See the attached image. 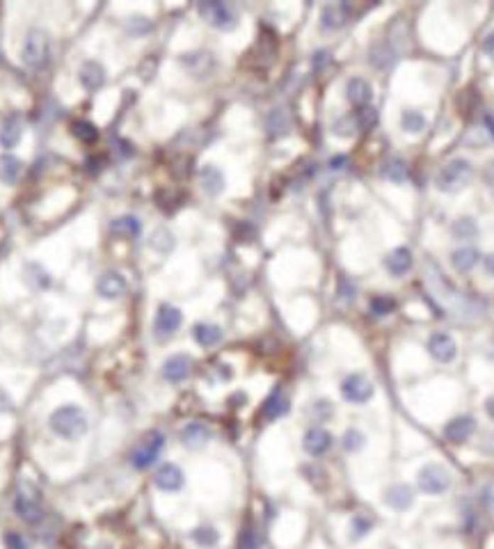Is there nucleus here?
Instances as JSON below:
<instances>
[{
  "label": "nucleus",
  "mask_w": 494,
  "mask_h": 549,
  "mask_svg": "<svg viewBox=\"0 0 494 549\" xmlns=\"http://www.w3.org/2000/svg\"><path fill=\"white\" fill-rule=\"evenodd\" d=\"M48 426L55 435L65 440H78L87 433L89 421L87 414L78 406H60L53 414L48 417Z\"/></svg>",
  "instance_id": "f257e3e1"
},
{
  "label": "nucleus",
  "mask_w": 494,
  "mask_h": 549,
  "mask_svg": "<svg viewBox=\"0 0 494 549\" xmlns=\"http://www.w3.org/2000/svg\"><path fill=\"white\" fill-rule=\"evenodd\" d=\"M428 271H430L428 286H430L432 295H435L441 305L453 309V312H462V314L469 312V309H476V305H473L465 293H458L456 288H453V284H449V279H446L444 273L437 271L432 263H428Z\"/></svg>",
  "instance_id": "f03ea898"
},
{
  "label": "nucleus",
  "mask_w": 494,
  "mask_h": 549,
  "mask_svg": "<svg viewBox=\"0 0 494 549\" xmlns=\"http://www.w3.org/2000/svg\"><path fill=\"white\" fill-rule=\"evenodd\" d=\"M473 177V165L467 158H453L449 161L444 168L437 172L435 185L439 192H458L471 181Z\"/></svg>",
  "instance_id": "7ed1b4c3"
},
{
  "label": "nucleus",
  "mask_w": 494,
  "mask_h": 549,
  "mask_svg": "<svg viewBox=\"0 0 494 549\" xmlns=\"http://www.w3.org/2000/svg\"><path fill=\"white\" fill-rule=\"evenodd\" d=\"M50 55V39L41 28H33L26 35L23 48H21V60L28 69H41L46 67Z\"/></svg>",
  "instance_id": "20e7f679"
},
{
  "label": "nucleus",
  "mask_w": 494,
  "mask_h": 549,
  "mask_svg": "<svg viewBox=\"0 0 494 549\" xmlns=\"http://www.w3.org/2000/svg\"><path fill=\"white\" fill-rule=\"evenodd\" d=\"M199 14L209 21L213 28L218 30H234L238 23V12L231 3H222V0H206L199 3Z\"/></svg>",
  "instance_id": "39448f33"
},
{
  "label": "nucleus",
  "mask_w": 494,
  "mask_h": 549,
  "mask_svg": "<svg viewBox=\"0 0 494 549\" xmlns=\"http://www.w3.org/2000/svg\"><path fill=\"white\" fill-rule=\"evenodd\" d=\"M165 447V437L158 430H149L144 437L140 440V444L136 447V451L131 453V462L136 469H149L153 462L158 460V455Z\"/></svg>",
  "instance_id": "423d86ee"
},
{
  "label": "nucleus",
  "mask_w": 494,
  "mask_h": 549,
  "mask_svg": "<svg viewBox=\"0 0 494 549\" xmlns=\"http://www.w3.org/2000/svg\"><path fill=\"white\" fill-rule=\"evenodd\" d=\"M419 488L424 490L426 494H444L451 488V474L446 467H441L437 462H430L424 464L419 472Z\"/></svg>",
  "instance_id": "0eeeda50"
},
{
  "label": "nucleus",
  "mask_w": 494,
  "mask_h": 549,
  "mask_svg": "<svg viewBox=\"0 0 494 549\" xmlns=\"http://www.w3.org/2000/svg\"><path fill=\"white\" fill-rule=\"evenodd\" d=\"M375 393V385L370 382L364 373H350V376L341 382V396L353 403V406H364Z\"/></svg>",
  "instance_id": "6e6552de"
},
{
  "label": "nucleus",
  "mask_w": 494,
  "mask_h": 549,
  "mask_svg": "<svg viewBox=\"0 0 494 549\" xmlns=\"http://www.w3.org/2000/svg\"><path fill=\"white\" fill-rule=\"evenodd\" d=\"M428 353L435 357L437 362H441V364H449V362L456 359L458 346H456V341H453L451 335H446V332H435V335L428 339Z\"/></svg>",
  "instance_id": "1a4fd4ad"
},
{
  "label": "nucleus",
  "mask_w": 494,
  "mask_h": 549,
  "mask_svg": "<svg viewBox=\"0 0 494 549\" xmlns=\"http://www.w3.org/2000/svg\"><path fill=\"white\" fill-rule=\"evenodd\" d=\"M190 373H192L190 355H183V353L172 355V357L165 359V364H163V378L170 380V382H183Z\"/></svg>",
  "instance_id": "9d476101"
},
{
  "label": "nucleus",
  "mask_w": 494,
  "mask_h": 549,
  "mask_svg": "<svg viewBox=\"0 0 494 549\" xmlns=\"http://www.w3.org/2000/svg\"><path fill=\"white\" fill-rule=\"evenodd\" d=\"M183 323L181 309L172 307V305H160L158 314H156V332L158 337H172Z\"/></svg>",
  "instance_id": "9b49d317"
},
{
  "label": "nucleus",
  "mask_w": 494,
  "mask_h": 549,
  "mask_svg": "<svg viewBox=\"0 0 494 549\" xmlns=\"http://www.w3.org/2000/svg\"><path fill=\"white\" fill-rule=\"evenodd\" d=\"M14 511L18 513L21 520H26V522H39L41 515H44L39 499L26 490H18V494L14 496Z\"/></svg>",
  "instance_id": "f8f14e48"
},
{
  "label": "nucleus",
  "mask_w": 494,
  "mask_h": 549,
  "mask_svg": "<svg viewBox=\"0 0 494 549\" xmlns=\"http://www.w3.org/2000/svg\"><path fill=\"white\" fill-rule=\"evenodd\" d=\"M302 447L309 455H314V458H318V455H323L329 451V447H332V435H329L325 428L321 426H314L309 428L304 433V440H302Z\"/></svg>",
  "instance_id": "ddd939ff"
},
{
  "label": "nucleus",
  "mask_w": 494,
  "mask_h": 549,
  "mask_svg": "<svg viewBox=\"0 0 494 549\" xmlns=\"http://www.w3.org/2000/svg\"><path fill=\"white\" fill-rule=\"evenodd\" d=\"M350 16H353V9H350L348 3L327 5V7H323V12H321V28L327 30V33H329V30H339V28H344L348 23Z\"/></svg>",
  "instance_id": "4468645a"
},
{
  "label": "nucleus",
  "mask_w": 494,
  "mask_h": 549,
  "mask_svg": "<svg viewBox=\"0 0 494 549\" xmlns=\"http://www.w3.org/2000/svg\"><path fill=\"white\" fill-rule=\"evenodd\" d=\"M97 291H99L101 298H106V300H117V298H121L124 293H126V279L115 271H108V273H103L99 277Z\"/></svg>",
  "instance_id": "2eb2a0df"
},
{
  "label": "nucleus",
  "mask_w": 494,
  "mask_h": 549,
  "mask_svg": "<svg viewBox=\"0 0 494 549\" xmlns=\"http://www.w3.org/2000/svg\"><path fill=\"white\" fill-rule=\"evenodd\" d=\"M153 481H156V485L163 492H177V490L183 488L185 476H183L181 467L168 462V464H160V469L156 472V479H153Z\"/></svg>",
  "instance_id": "dca6fc26"
},
{
  "label": "nucleus",
  "mask_w": 494,
  "mask_h": 549,
  "mask_svg": "<svg viewBox=\"0 0 494 549\" xmlns=\"http://www.w3.org/2000/svg\"><path fill=\"white\" fill-rule=\"evenodd\" d=\"M473 430H476V421L471 417H456L444 426V437L453 444H462L471 437Z\"/></svg>",
  "instance_id": "f3484780"
},
{
  "label": "nucleus",
  "mask_w": 494,
  "mask_h": 549,
  "mask_svg": "<svg viewBox=\"0 0 494 549\" xmlns=\"http://www.w3.org/2000/svg\"><path fill=\"white\" fill-rule=\"evenodd\" d=\"M412 263H415V259H412V252L407 247H396V250H391L385 256V268L394 277H403L405 273H410Z\"/></svg>",
  "instance_id": "a211bd4d"
},
{
  "label": "nucleus",
  "mask_w": 494,
  "mask_h": 549,
  "mask_svg": "<svg viewBox=\"0 0 494 549\" xmlns=\"http://www.w3.org/2000/svg\"><path fill=\"white\" fill-rule=\"evenodd\" d=\"M385 504L391 506L394 511H407V509H412V504H415V492H412L410 485L396 483V485H391V488H387Z\"/></svg>",
  "instance_id": "6ab92c4d"
},
{
  "label": "nucleus",
  "mask_w": 494,
  "mask_h": 549,
  "mask_svg": "<svg viewBox=\"0 0 494 549\" xmlns=\"http://www.w3.org/2000/svg\"><path fill=\"white\" fill-rule=\"evenodd\" d=\"M346 97L348 101L357 108H364L366 103H370V97H373V87L370 82L364 78H350L346 82Z\"/></svg>",
  "instance_id": "aec40b11"
},
{
  "label": "nucleus",
  "mask_w": 494,
  "mask_h": 549,
  "mask_svg": "<svg viewBox=\"0 0 494 549\" xmlns=\"http://www.w3.org/2000/svg\"><path fill=\"white\" fill-rule=\"evenodd\" d=\"M21 136H23V121H21L18 115L7 117L3 129H0V147L3 149H14Z\"/></svg>",
  "instance_id": "412c9836"
},
{
  "label": "nucleus",
  "mask_w": 494,
  "mask_h": 549,
  "mask_svg": "<svg viewBox=\"0 0 494 549\" xmlns=\"http://www.w3.org/2000/svg\"><path fill=\"white\" fill-rule=\"evenodd\" d=\"M23 172V163H21L12 153H3L0 156V181L5 185H14Z\"/></svg>",
  "instance_id": "4be33fe9"
},
{
  "label": "nucleus",
  "mask_w": 494,
  "mask_h": 549,
  "mask_svg": "<svg viewBox=\"0 0 494 549\" xmlns=\"http://www.w3.org/2000/svg\"><path fill=\"white\" fill-rule=\"evenodd\" d=\"M199 179H202V188L209 192L211 197L220 195L224 190V177L222 172L218 168H213V165H204L202 172H199Z\"/></svg>",
  "instance_id": "5701e85b"
},
{
  "label": "nucleus",
  "mask_w": 494,
  "mask_h": 549,
  "mask_svg": "<svg viewBox=\"0 0 494 549\" xmlns=\"http://www.w3.org/2000/svg\"><path fill=\"white\" fill-rule=\"evenodd\" d=\"M103 80H106V71H103V67L99 65V62H94V60H89V62H85L82 65V69H80V82L85 85L87 89H99L101 85H103Z\"/></svg>",
  "instance_id": "b1692460"
},
{
  "label": "nucleus",
  "mask_w": 494,
  "mask_h": 549,
  "mask_svg": "<svg viewBox=\"0 0 494 549\" xmlns=\"http://www.w3.org/2000/svg\"><path fill=\"white\" fill-rule=\"evenodd\" d=\"M181 440H183L185 447L197 449V447H204V444L211 440V430L206 428L204 423H188L181 433Z\"/></svg>",
  "instance_id": "393cba45"
},
{
  "label": "nucleus",
  "mask_w": 494,
  "mask_h": 549,
  "mask_svg": "<svg viewBox=\"0 0 494 549\" xmlns=\"http://www.w3.org/2000/svg\"><path fill=\"white\" fill-rule=\"evenodd\" d=\"M478 259H481V254L476 247H460V250L451 254V263L458 273H469L471 268L478 263Z\"/></svg>",
  "instance_id": "a878e982"
},
{
  "label": "nucleus",
  "mask_w": 494,
  "mask_h": 549,
  "mask_svg": "<svg viewBox=\"0 0 494 549\" xmlns=\"http://www.w3.org/2000/svg\"><path fill=\"white\" fill-rule=\"evenodd\" d=\"M192 337L199 346L211 348V346L220 344L222 341V330L218 325H211V323H199V325H194Z\"/></svg>",
  "instance_id": "bb28decb"
},
{
  "label": "nucleus",
  "mask_w": 494,
  "mask_h": 549,
  "mask_svg": "<svg viewBox=\"0 0 494 549\" xmlns=\"http://www.w3.org/2000/svg\"><path fill=\"white\" fill-rule=\"evenodd\" d=\"M286 410H288V401H286L284 393L277 389V391H273V396L265 401L263 417H265V419H277V417H282Z\"/></svg>",
  "instance_id": "cd10ccee"
},
{
  "label": "nucleus",
  "mask_w": 494,
  "mask_h": 549,
  "mask_svg": "<svg viewBox=\"0 0 494 549\" xmlns=\"http://www.w3.org/2000/svg\"><path fill=\"white\" fill-rule=\"evenodd\" d=\"M383 177H385L387 181L403 183V181L407 179V165H405V161L389 158V161L385 163V168H383Z\"/></svg>",
  "instance_id": "c85d7f7f"
},
{
  "label": "nucleus",
  "mask_w": 494,
  "mask_h": 549,
  "mask_svg": "<svg viewBox=\"0 0 494 549\" xmlns=\"http://www.w3.org/2000/svg\"><path fill=\"white\" fill-rule=\"evenodd\" d=\"M400 129L407 133H421L426 129V117L417 110H405L403 115H400Z\"/></svg>",
  "instance_id": "c756f323"
},
{
  "label": "nucleus",
  "mask_w": 494,
  "mask_h": 549,
  "mask_svg": "<svg viewBox=\"0 0 494 549\" xmlns=\"http://www.w3.org/2000/svg\"><path fill=\"white\" fill-rule=\"evenodd\" d=\"M112 232H115V234H124V236H138V234H140L138 217H133V215L119 217V220L112 222Z\"/></svg>",
  "instance_id": "7c9ffc66"
},
{
  "label": "nucleus",
  "mask_w": 494,
  "mask_h": 549,
  "mask_svg": "<svg viewBox=\"0 0 494 549\" xmlns=\"http://www.w3.org/2000/svg\"><path fill=\"white\" fill-rule=\"evenodd\" d=\"M453 236L460 238V241H467V238H473L478 234V227L476 222L471 220V217H462V220H458L456 224H453Z\"/></svg>",
  "instance_id": "2f4dec72"
},
{
  "label": "nucleus",
  "mask_w": 494,
  "mask_h": 549,
  "mask_svg": "<svg viewBox=\"0 0 494 549\" xmlns=\"http://www.w3.org/2000/svg\"><path fill=\"white\" fill-rule=\"evenodd\" d=\"M149 245L153 247V250H158V252H170L172 247H174V236L168 229H156V232H153V236H151Z\"/></svg>",
  "instance_id": "473e14b6"
},
{
  "label": "nucleus",
  "mask_w": 494,
  "mask_h": 549,
  "mask_svg": "<svg viewBox=\"0 0 494 549\" xmlns=\"http://www.w3.org/2000/svg\"><path fill=\"white\" fill-rule=\"evenodd\" d=\"M364 442H366V437L357 428H350L344 435V449L346 451H359V449L364 447Z\"/></svg>",
  "instance_id": "72a5a7b5"
},
{
  "label": "nucleus",
  "mask_w": 494,
  "mask_h": 549,
  "mask_svg": "<svg viewBox=\"0 0 494 549\" xmlns=\"http://www.w3.org/2000/svg\"><path fill=\"white\" fill-rule=\"evenodd\" d=\"M74 136H76V138H80V140L92 142V140L97 138V129H94V124H89V121H74Z\"/></svg>",
  "instance_id": "f704fd0d"
},
{
  "label": "nucleus",
  "mask_w": 494,
  "mask_h": 549,
  "mask_svg": "<svg viewBox=\"0 0 494 549\" xmlns=\"http://www.w3.org/2000/svg\"><path fill=\"white\" fill-rule=\"evenodd\" d=\"M396 303L391 298H373L370 300V309H373L375 316H387L389 312H394Z\"/></svg>",
  "instance_id": "c9c22d12"
},
{
  "label": "nucleus",
  "mask_w": 494,
  "mask_h": 549,
  "mask_svg": "<svg viewBox=\"0 0 494 549\" xmlns=\"http://www.w3.org/2000/svg\"><path fill=\"white\" fill-rule=\"evenodd\" d=\"M355 119H357V126L364 131V129H370V126H373L375 119H378V115H375V110H373V108H362V110H359L357 115H355Z\"/></svg>",
  "instance_id": "e433bc0d"
},
{
  "label": "nucleus",
  "mask_w": 494,
  "mask_h": 549,
  "mask_svg": "<svg viewBox=\"0 0 494 549\" xmlns=\"http://www.w3.org/2000/svg\"><path fill=\"white\" fill-rule=\"evenodd\" d=\"M194 540H197L199 545H213L215 540H218V533H215L213 529H197L194 531Z\"/></svg>",
  "instance_id": "4c0bfd02"
},
{
  "label": "nucleus",
  "mask_w": 494,
  "mask_h": 549,
  "mask_svg": "<svg viewBox=\"0 0 494 549\" xmlns=\"http://www.w3.org/2000/svg\"><path fill=\"white\" fill-rule=\"evenodd\" d=\"M256 545H259V538H256V531L254 529H245L243 536H241V549H254Z\"/></svg>",
  "instance_id": "58836bf2"
},
{
  "label": "nucleus",
  "mask_w": 494,
  "mask_h": 549,
  "mask_svg": "<svg viewBox=\"0 0 494 549\" xmlns=\"http://www.w3.org/2000/svg\"><path fill=\"white\" fill-rule=\"evenodd\" d=\"M483 50H485V55L494 62V33L485 37V41H483Z\"/></svg>",
  "instance_id": "ea45409f"
},
{
  "label": "nucleus",
  "mask_w": 494,
  "mask_h": 549,
  "mask_svg": "<svg viewBox=\"0 0 494 549\" xmlns=\"http://www.w3.org/2000/svg\"><path fill=\"white\" fill-rule=\"evenodd\" d=\"M483 504L488 506V511L494 513V485H492V488H488L485 492H483Z\"/></svg>",
  "instance_id": "a19ab883"
},
{
  "label": "nucleus",
  "mask_w": 494,
  "mask_h": 549,
  "mask_svg": "<svg viewBox=\"0 0 494 549\" xmlns=\"http://www.w3.org/2000/svg\"><path fill=\"white\" fill-rule=\"evenodd\" d=\"M485 183H488L490 192L494 195V163H490L485 168Z\"/></svg>",
  "instance_id": "79ce46f5"
},
{
  "label": "nucleus",
  "mask_w": 494,
  "mask_h": 549,
  "mask_svg": "<svg viewBox=\"0 0 494 549\" xmlns=\"http://www.w3.org/2000/svg\"><path fill=\"white\" fill-rule=\"evenodd\" d=\"M7 545L9 547H16V549H23V543H21V538L16 533H9L7 536Z\"/></svg>",
  "instance_id": "37998d69"
},
{
  "label": "nucleus",
  "mask_w": 494,
  "mask_h": 549,
  "mask_svg": "<svg viewBox=\"0 0 494 549\" xmlns=\"http://www.w3.org/2000/svg\"><path fill=\"white\" fill-rule=\"evenodd\" d=\"M483 266H485V271L490 275H494V254H488L485 259H483Z\"/></svg>",
  "instance_id": "c03bdc74"
},
{
  "label": "nucleus",
  "mask_w": 494,
  "mask_h": 549,
  "mask_svg": "<svg viewBox=\"0 0 494 549\" xmlns=\"http://www.w3.org/2000/svg\"><path fill=\"white\" fill-rule=\"evenodd\" d=\"M485 126H488L490 136H492V140H494V117H492V115H485Z\"/></svg>",
  "instance_id": "a18cd8bd"
},
{
  "label": "nucleus",
  "mask_w": 494,
  "mask_h": 549,
  "mask_svg": "<svg viewBox=\"0 0 494 549\" xmlns=\"http://www.w3.org/2000/svg\"><path fill=\"white\" fill-rule=\"evenodd\" d=\"M485 410H488V414L494 419V398H488V403H485Z\"/></svg>",
  "instance_id": "49530a36"
}]
</instances>
